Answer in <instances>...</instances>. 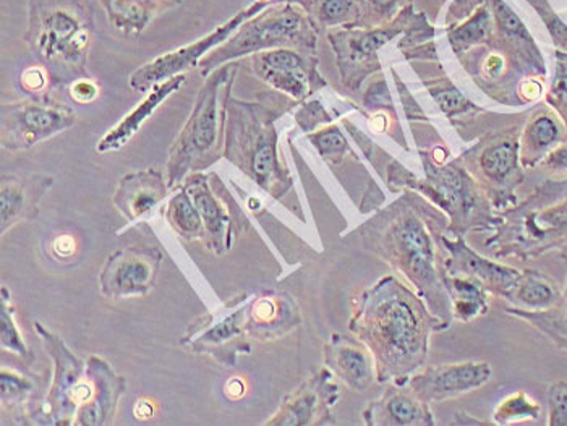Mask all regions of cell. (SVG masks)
<instances>
[{"label":"cell","instance_id":"6da1fadb","mask_svg":"<svg viewBox=\"0 0 567 426\" xmlns=\"http://www.w3.org/2000/svg\"><path fill=\"white\" fill-rule=\"evenodd\" d=\"M94 15L93 0H28L24 43L55 82L85 79Z\"/></svg>","mask_w":567,"mask_h":426},{"label":"cell","instance_id":"7a4b0ae2","mask_svg":"<svg viewBox=\"0 0 567 426\" xmlns=\"http://www.w3.org/2000/svg\"><path fill=\"white\" fill-rule=\"evenodd\" d=\"M236 76V65L224 64L212 75L199 90L194 113L185 124L184 131L177 136L171 148V181H178L188 170L203 169L218 159L220 136H223L224 118H226L229 90Z\"/></svg>","mask_w":567,"mask_h":426},{"label":"cell","instance_id":"3957f363","mask_svg":"<svg viewBox=\"0 0 567 426\" xmlns=\"http://www.w3.org/2000/svg\"><path fill=\"white\" fill-rule=\"evenodd\" d=\"M308 33L306 19L292 6L276 7L261 15L247 20L226 43L213 49L202 62L203 76L212 75L220 65L234 59L255 54L261 49L272 48L287 41L303 38Z\"/></svg>","mask_w":567,"mask_h":426},{"label":"cell","instance_id":"277c9868","mask_svg":"<svg viewBox=\"0 0 567 426\" xmlns=\"http://www.w3.org/2000/svg\"><path fill=\"white\" fill-rule=\"evenodd\" d=\"M262 7H265V2H255L254 6L240 10L239 13L230 17V20H227L226 23L219 24L212 33L199 38L195 43L175 49V51L159 55V58L143 65L131 76L132 90L142 93V91L159 85V83L166 82L173 76L182 75L185 70L197 67L199 59L205 58V54H208L218 45L226 43L239 30L241 24L258 15Z\"/></svg>","mask_w":567,"mask_h":426},{"label":"cell","instance_id":"5b68a950","mask_svg":"<svg viewBox=\"0 0 567 426\" xmlns=\"http://www.w3.org/2000/svg\"><path fill=\"white\" fill-rule=\"evenodd\" d=\"M75 117L69 110L54 104H13L3 110V146L23 149L37 145L41 139L72 127Z\"/></svg>","mask_w":567,"mask_h":426},{"label":"cell","instance_id":"8992f818","mask_svg":"<svg viewBox=\"0 0 567 426\" xmlns=\"http://www.w3.org/2000/svg\"><path fill=\"white\" fill-rule=\"evenodd\" d=\"M489 376H492V368L488 363L441 366L426 376H420L416 386H419V393L425 394L426 397L443 399V397L456 396V394L481 387L488 382Z\"/></svg>","mask_w":567,"mask_h":426},{"label":"cell","instance_id":"52a82bcc","mask_svg":"<svg viewBox=\"0 0 567 426\" xmlns=\"http://www.w3.org/2000/svg\"><path fill=\"white\" fill-rule=\"evenodd\" d=\"M107 22L125 37H140L163 13L182 6V0H101Z\"/></svg>","mask_w":567,"mask_h":426},{"label":"cell","instance_id":"ba28073f","mask_svg":"<svg viewBox=\"0 0 567 426\" xmlns=\"http://www.w3.org/2000/svg\"><path fill=\"white\" fill-rule=\"evenodd\" d=\"M184 83L185 76L177 75L154 86L152 93L146 96V100L143 101L142 104H138L131 114L125 115V117L112 128L110 134L97 143V153L117 152V149L124 148V146L131 142L132 136L140 131V127L152 117L154 111H156L171 94L181 90Z\"/></svg>","mask_w":567,"mask_h":426},{"label":"cell","instance_id":"9c48e42d","mask_svg":"<svg viewBox=\"0 0 567 426\" xmlns=\"http://www.w3.org/2000/svg\"><path fill=\"white\" fill-rule=\"evenodd\" d=\"M258 72L279 90L287 91L293 96L306 93V76H303L302 59L289 49L262 52L257 61Z\"/></svg>","mask_w":567,"mask_h":426},{"label":"cell","instance_id":"30bf717a","mask_svg":"<svg viewBox=\"0 0 567 426\" xmlns=\"http://www.w3.org/2000/svg\"><path fill=\"white\" fill-rule=\"evenodd\" d=\"M384 337L399 352L409 351L414 345L416 323L414 314L404 302H393L386 309L383 320Z\"/></svg>","mask_w":567,"mask_h":426},{"label":"cell","instance_id":"8fae6325","mask_svg":"<svg viewBox=\"0 0 567 426\" xmlns=\"http://www.w3.org/2000/svg\"><path fill=\"white\" fill-rule=\"evenodd\" d=\"M401 243L405 253L409 254L414 271L419 274H429L432 264V251L422 227L411 221L402 227Z\"/></svg>","mask_w":567,"mask_h":426},{"label":"cell","instance_id":"7c38bea8","mask_svg":"<svg viewBox=\"0 0 567 426\" xmlns=\"http://www.w3.org/2000/svg\"><path fill=\"white\" fill-rule=\"evenodd\" d=\"M150 276H152V271L143 261H125L115 268L111 285L118 292H138L140 289L145 288Z\"/></svg>","mask_w":567,"mask_h":426},{"label":"cell","instance_id":"4fadbf2b","mask_svg":"<svg viewBox=\"0 0 567 426\" xmlns=\"http://www.w3.org/2000/svg\"><path fill=\"white\" fill-rule=\"evenodd\" d=\"M457 258L465 270L474 271L475 274L483 276V278L489 279L495 284H502L504 288L511 289L517 282L516 272L504 270V268L495 267V264L488 263V261L481 260V258L475 257L465 248L458 250Z\"/></svg>","mask_w":567,"mask_h":426},{"label":"cell","instance_id":"5bb4252c","mask_svg":"<svg viewBox=\"0 0 567 426\" xmlns=\"http://www.w3.org/2000/svg\"><path fill=\"white\" fill-rule=\"evenodd\" d=\"M394 37V31H371V33L360 34V37L336 38L342 41L349 51V58L352 61L370 58L374 51L386 44Z\"/></svg>","mask_w":567,"mask_h":426},{"label":"cell","instance_id":"9a60e30c","mask_svg":"<svg viewBox=\"0 0 567 426\" xmlns=\"http://www.w3.org/2000/svg\"><path fill=\"white\" fill-rule=\"evenodd\" d=\"M516 160L517 146L514 143H502L483 155L482 166L489 176L503 177L516 166Z\"/></svg>","mask_w":567,"mask_h":426},{"label":"cell","instance_id":"2e32d148","mask_svg":"<svg viewBox=\"0 0 567 426\" xmlns=\"http://www.w3.org/2000/svg\"><path fill=\"white\" fill-rule=\"evenodd\" d=\"M538 415H540V405L528 399L525 394H516L502 405L498 411V420H527V418H538Z\"/></svg>","mask_w":567,"mask_h":426},{"label":"cell","instance_id":"e0dca14e","mask_svg":"<svg viewBox=\"0 0 567 426\" xmlns=\"http://www.w3.org/2000/svg\"><path fill=\"white\" fill-rule=\"evenodd\" d=\"M555 291L551 285L538 278H528L519 291V300L534 309H544L555 302Z\"/></svg>","mask_w":567,"mask_h":426},{"label":"cell","instance_id":"ac0fdd59","mask_svg":"<svg viewBox=\"0 0 567 426\" xmlns=\"http://www.w3.org/2000/svg\"><path fill=\"white\" fill-rule=\"evenodd\" d=\"M248 167H250L251 173H254V176L257 177L258 180L265 181L271 179V177L275 176L276 169H278L275 143H266L260 152L255 153V156L251 157L250 163H248Z\"/></svg>","mask_w":567,"mask_h":426},{"label":"cell","instance_id":"d6986e66","mask_svg":"<svg viewBox=\"0 0 567 426\" xmlns=\"http://www.w3.org/2000/svg\"><path fill=\"white\" fill-rule=\"evenodd\" d=\"M549 425L567 426V383L553 384L548 394Z\"/></svg>","mask_w":567,"mask_h":426},{"label":"cell","instance_id":"ffe728a7","mask_svg":"<svg viewBox=\"0 0 567 426\" xmlns=\"http://www.w3.org/2000/svg\"><path fill=\"white\" fill-rule=\"evenodd\" d=\"M171 208H173L174 221L177 222L182 229L190 230V232L197 229L199 226L197 206L192 205L187 195H178Z\"/></svg>","mask_w":567,"mask_h":426},{"label":"cell","instance_id":"44dd1931","mask_svg":"<svg viewBox=\"0 0 567 426\" xmlns=\"http://www.w3.org/2000/svg\"><path fill=\"white\" fill-rule=\"evenodd\" d=\"M342 370L352 382L363 383L369 380V365L362 354L357 351H344L339 359Z\"/></svg>","mask_w":567,"mask_h":426},{"label":"cell","instance_id":"7402d4cb","mask_svg":"<svg viewBox=\"0 0 567 426\" xmlns=\"http://www.w3.org/2000/svg\"><path fill=\"white\" fill-rule=\"evenodd\" d=\"M556 138H558V127L551 118L540 117L532 124L530 139L538 148L551 145Z\"/></svg>","mask_w":567,"mask_h":426},{"label":"cell","instance_id":"603a6c76","mask_svg":"<svg viewBox=\"0 0 567 426\" xmlns=\"http://www.w3.org/2000/svg\"><path fill=\"white\" fill-rule=\"evenodd\" d=\"M352 0H323L321 2L320 17L328 23H338L348 19L352 12Z\"/></svg>","mask_w":567,"mask_h":426},{"label":"cell","instance_id":"cb8c5ba5","mask_svg":"<svg viewBox=\"0 0 567 426\" xmlns=\"http://www.w3.org/2000/svg\"><path fill=\"white\" fill-rule=\"evenodd\" d=\"M495 13L502 28L511 34H525L524 23L520 22L519 17L502 2V0H495Z\"/></svg>","mask_w":567,"mask_h":426},{"label":"cell","instance_id":"d4e9b609","mask_svg":"<svg viewBox=\"0 0 567 426\" xmlns=\"http://www.w3.org/2000/svg\"><path fill=\"white\" fill-rule=\"evenodd\" d=\"M390 411L399 424H412V422L415 420L416 415H419L416 405L412 403V401L404 399V397L394 399L390 405Z\"/></svg>","mask_w":567,"mask_h":426},{"label":"cell","instance_id":"484cf974","mask_svg":"<svg viewBox=\"0 0 567 426\" xmlns=\"http://www.w3.org/2000/svg\"><path fill=\"white\" fill-rule=\"evenodd\" d=\"M317 146L323 155H334L346 148V139L338 131H331L318 136Z\"/></svg>","mask_w":567,"mask_h":426},{"label":"cell","instance_id":"4316f807","mask_svg":"<svg viewBox=\"0 0 567 426\" xmlns=\"http://www.w3.org/2000/svg\"><path fill=\"white\" fill-rule=\"evenodd\" d=\"M486 28H488V17L485 13H478L474 20H471L468 24H465L461 31H458L457 37L461 38L462 41H474L482 38L485 34Z\"/></svg>","mask_w":567,"mask_h":426},{"label":"cell","instance_id":"83f0119b","mask_svg":"<svg viewBox=\"0 0 567 426\" xmlns=\"http://www.w3.org/2000/svg\"><path fill=\"white\" fill-rule=\"evenodd\" d=\"M72 97L80 104L90 103L97 96V86L91 80H76L72 85Z\"/></svg>","mask_w":567,"mask_h":426},{"label":"cell","instance_id":"f1b7e54d","mask_svg":"<svg viewBox=\"0 0 567 426\" xmlns=\"http://www.w3.org/2000/svg\"><path fill=\"white\" fill-rule=\"evenodd\" d=\"M436 101L450 114L457 113V111L464 110L467 106L464 96L458 94L457 91H443V93L436 94Z\"/></svg>","mask_w":567,"mask_h":426},{"label":"cell","instance_id":"f546056e","mask_svg":"<svg viewBox=\"0 0 567 426\" xmlns=\"http://www.w3.org/2000/svg\"><path fill=\"white\" fill-rule=\"evenodd\" d=\"M2 339L3 344L9 345L10 349H17V351H24L22 342H20L19 334H17L16 328H13L12 321H9L7 313H2Z\"/></svg>","mask_w":567,"mask_h":426},{"label":"cell","instance_id":"4dcf8cb0","mask_svg":"<svg viewBox=\"0 0 567 426\" xmlns=\"http://www.w3.org/2000/svg\"><path fill=\"white\" fill-rule=\"evenodd\" d=\"M22 83L28 91H40L45 85V73L43 69H28L22 75Z\"/></svg>","mask_w":567,"mask_h":426},{"label":"cell","instance_id":"1f68e13d","mask_svg":"<svg viewBox=\"0 0 567 426\" xmlns=\"http://www.w3.org/2000/svg\"><path fill=\"white\" fill-rule=\"evenodd\" d=\"M548 164L555 169H567V146H563L558 152L553 153L549 156Z\"/></svg>","mask_w":567,"mask_h":426},{"label":"cell","instance_id":"d6a6232c","mask_svg":"<svg viewBox=\"0 0 567 426\" xmlns=\"http://www.w3.org/2000/svg\"><path fill=\"white\" fill-rule=\"evenodd\" d=\"M553 93H555V96L567 107V76H563V79L556 82Z\"/></svg>","mask_w":567,"mask_h":426},{"label":"cell","instance_id":"836d02e7","mask_svg":"<svg viewBox=\"0 0 567 426\" xmlns=\"http://www.w3.org/2000/svg\"><path fill=\"white\" fill-rule=\"evenodd\" d=\"M523 91L527 97H537L540 94V85L535 82H528L525 83Z\"/></svg>","mask_w":567,"mask_h":426},{"label":"cell","instance_id":"e575fe53","mask_svg":"<svg viewBox=\"0 0 567 426\" xmlns=\"http://www.w3.org/2000/svg\"><path fill=\"white\" fill-rule=\"evenodd\" d=\"M561 326H563V333H556V334H553V336L556 337V341H561L563 344H565L567 347V289H566V314H565V320H563Z\"/></svg>","mask_w":567,"mask_h":426},{"label":"cell","instance_id":"d590c367","mask_svg":"<svg viewBox=\"0 0 567 426\" xmlns=\"http://www.w3.org/2000/svg\"><path fill=\"white\" fill-rule=\"evenodd\" d=\"M370 2L373 3L374 7H381V9H383V7H388L390 3H393L394 0H370Z\"/></svg>","mask_w":567,"mask_h":426}]
</instances>
